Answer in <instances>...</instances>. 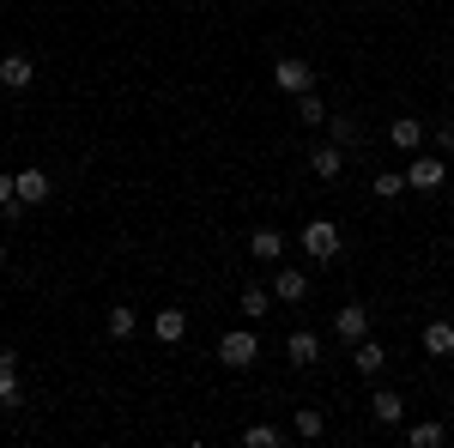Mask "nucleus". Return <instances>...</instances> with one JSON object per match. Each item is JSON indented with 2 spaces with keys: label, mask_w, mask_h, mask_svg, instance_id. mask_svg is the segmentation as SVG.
Instances as JSON below:
<instances>
[{
  "label": "nucleus",
  "mask_w": 454,
  "mask_h": 448,
  "mask_svg": "<svg viewBox=\"0 0 454 448\" xmlns=\"http://www.w3.org/2000/svg\"><path fill=\"white\" fill-rule=\"evenodd\" d=\"M261 358V340H254V327H231L224 340H218V364L224 370H248Z\"/></svg>",
  "instance_id": "obj_1"
},
{
  "label": "nucleus",
  "mask_w": 454,
  "mask_h": 448,
  "mask_svg": "<svg viewBox=\"0 0 454 448\" xmlns=\"http://www.w3.org/2000/svg\"><path fill=\"white\" fill-rule=\"evenodd\" d=\"M303 255H309V261H333V255H340V224H333V218H309V224H303Z\"/></svg>",
  "instance_id": "obj_2"
},
{
  "label": "nucleus",
  "mask_w": 454,
  "mask_h": 448,
  "mask_svg": "<svg viewBox=\"0 0 454 448\" xmlns=\"http://www.w3.org/2000/svg\"><path fill=\"white\" fill-rule=\"evenodd\" d=\"M273 85H279L285 98H303V91H315V67L297 61V55H285V61H273Z\"/></svg>",
  "instance_id": "obj_3"
},
{
  "label": "nucleus",
  "mask_w": 454,
  "mask_h": 448,
  "mask_svg": "<svg viewBox=\"0 0 454 448\" xmlns=\"http://www.w3.org/2000/svg\"><path fill=\"white\" fill-rule=\"evenodd\" d=\"M442 182H449V164L442 158H412L406 164V188H419V194H436Z\"/></svg>",
  "instance_id": "obj_4"
},
{
  "label": "nucleus",
  "mask_w": 454,
  "mask_h": 448,
  "mask_svg": "<svg viewBox=\"0 0 454 448\" xmlns=\"http://www.w3.org/2000/svg\"><path fill=\"white\" fill-rule=\"evenodd\" d=\"M267 291H273V303H303V297H309V273H303V267H279Z\"/></svg>",
  "instance_id": "obj_5"
},
{
  "label": "nucleus",
  "mask_w": 454,
  "mask_h": 448,
  "mask_svg": "<svg viewBox=\"0 0 454 448\" xmlns=\"http://www.w3.org/2000/svg\"><path fill=\"white\" fill-rule=\"evenodd\" d=\"M12 182H19V207L31 212V207H43V200H49V188H55V182H49V170H12Z\"/></svg>",
  "instance_id": "obj_6"
},
{
  "label": "nucleus",
  "mask_w": 454,
  "mask_h": 448,
  "mask_svg": "<svg viewBox=\"0 0 454 448\" xmlns=\"http://www.w3.org/2000/svg\"><path fill=\"white\" fill-rule=\"evenodd\" d=\"M351 370H357V376H382V370H387V345L364 334V340L351 345Z\"/></svg>",
  "instance_id": "obj_7"
},
{
  "label": "nucleus",
  "mask_w": 454,
  "mask_h": 448,
  "mask_svg": "<svg viewBox=\"0 0 454 448\" xmlns=\"http://www.w3.org/2000/svg\"><path fill=\"white\" fill-rule=\"evenodd\" d=\"M333 334H340V345H357L364 334H370V310H364V303H346V310H333Z\"/></svg>",
  "instance_id": "obj_8"
},
{
  "label": "nucleus",
  "mask_w": 454,
  "mask_h": 448,
  "mask_svg": "<svg viewBox=\"0 0 454 448\" xmlns=\"http://www.w3.org/2000/svg\"><path fill=\"white\" fill-rule=\"evenodd\" d=\"M387 145H394V152H419L424 145V115H394V122H387Z\"/></svg>",
  "instance_id": "obj_9"
},
{
  "label": "nucleus",
  "mask_w": 454,
  "mask_h": 448,
  "mask_svg": "<svg viewBox=\"0 0 454 448\" xmlns=\"http://www.w3.org/2000/svg\"><path fill=\"white\" fill-rule=\"evenodd\" d=\"M370 418H376L382 430H394V424H406V400H400L394 388H376V394H370Z\"/></svg>",
  "instance_id": "obj_10"
},
{
  "label": "nucleus",
  "mask_w": 454,
  "mask_h": 448,
  "mask_svg": "<svg viewBox=\"0 0 454 448\" xmlns=\"http://www.w3.org/2000/svg\"><path fill=\"white\" fill-rule=\"evenodd\" d=\"M309 170H315V182H340V176H346V152H340L333 139H327V145H315V152H309Z\"/></svg>",
  "instance_id": "obj_11"
},
{
  "label": "nucleus",
  "mask_w": 454,
  "mask_h": 448,
  "mask_svg": "<svg viewBox=\"0 0 454 448\" xmlns=\"http://www.w3.org/2000/svg\"><path fill=\"white\" fill-rule=\"evenodd\" d=\"M0 406H25V388H19V351H0Z\"/></svg>",
  "instance_id": "obj_12"
},
{
  "label": "nucleus",
  "mask_w": 454,
  "mask_h": 448,
  "mask_svg": "<svg viewBox=\"0 0 454 448\" xmlns=\"http://www.w3.org/2000/svg\"><path fill=\"white\" fill-rule=\"evenodd\" d=\"M31 79H36L31 55H0V85H6V91H25Z\"/></svg>",
  "instance_id": "obj_13"
},
{
  "label": "nucleus",
  "mask_w": 454,
  "mask_h": 448,
  "mask_svg": "<svg viewBox=\"0 0 454 448\" xmlns=\"http://www.w3.org/2000/svg\"><path fill=\"white\" fill-rule=\"evenodd\" d=\"M152 334H158L164 345H182L188 340V310H158L152 315Z\"/></svg>",
  "instance_id": "obj_14"
},
{
  "label": "nucleus",
  "mask_w": 454,
  "mask_h": 448,
  "mask_svg": "<svg viewBox=\"0 0 454 448\" xmlns=\"http://www.w3.org/2000/svg\"><path fill=\"white\" fill-rule=\"evenodd\" d=\"M248 255H254V261H285V231L261 224V231L248 237Z\"/></svg>",
  "instance_id": "obj_15"
},
{
  "label": "nucleus",
  "mask_w": 454,
  "mask_h": 448,
  "mask_svg": "<svg viewBox=\"0 0 454 448\" xmlns=\"http://www.w3.org/2000/svg\"><path fill=\"white\" fill-rule=\"evenodd\" d=\"M285 358H291V364H297V370H309L315 358H321V340H315L309 327H297V334H291V340H285Z\"/></svg>",
  "instance_id": "obj_16"
},
{
  "label": "nucleus",
  "mask_w": 454,
  "mask_h": 448,
  "mask_svg": "<svg viewBox=\"0 0 454 448\" xmlns=\"http://www.w3.org/2000/svg\"><path fill=\"white\" fill-rule=\"evenodd\" d=\"M104 327H109V340H134V334H140V310H128V303H109Z\"/></svg>",
  "instance_id": "obj_17"
},
{
  "label": "nucleus",
  "mask_w": 454,
  "mask_h": 448,
  "mask_svg": "<svg viewBox=\"0 0 454 448\" xmlns=\"http://www.w3.org/2000/svg\"><path fill=\"white\" fill-rule=\"evenodd\" d=\"M406 443H412V448H442V443H449V430H442L436 418H419V424H406Z\"/></svg>",
  "instance_id": "obj_18"
},
{
  "label": "nucleus",
  "mask_w": 454,
  "mask_h": 448,
  "mask_svg": "<svg viewBox=\"0 0 454 448\" xmlns=\"http://www.w3.org/2000/svg\"><path fill=\"white\" fill-rule=\"evenodd\" d=\"M273 315V291L267 285H243V321H267Z\"/></svg>",
  "instance_id": "obj_19"
},
{
  "label": "nucleus",
  "mask_w": 454,
  "mask_h": 448,
  "mask_svg": "<svg viewBox=\"0 0 454 448\" xmlns=\"http://www.w3.org/2000/svg\"><path fill=\"white\" fill-rule=\"evenodd\" d=\"M291 430H297L303 443H321V436H327V418L315 413V406H297V413H291Z\"/></svg>",
  "instance_id": "obj_20"
},
{
  "label": "nucleus",
  "mask_w": 454,
  "mask_h": 448,
  "mask_svg": "<svg viewBox=\"0 0 454 448\" xmlns=\"http://www.w3.org/2000/svg\"><path fill=\"white\" fill-rule=\"evenodd\" d=\"M424 351L430 358H454V321H430L424 327Z\"/></svg>",
  "instance_id": "obj_21"
},
{
  "label": "nucleus",
  "mask_w": 454,
  "mask_h": 448,
  "mask_svg": "<svg viewBox=\"0 0 454 448\" xmlns=\"http://www.w3.org/2000/svg\"><path fill=\"white\" fill-rule=\"evenodd\" d=\"M321 128H327V139H333V145H357V122H351V115H327V122H321Z\"/></svg>",
  "instance_id": "obj_22"
},
{
  "label": "nucleus",
  "mask_w": 454,
  "mask_h": 448,
  "mask_svg": "<svg viewBox=\"0 0 454 448\" xmlns=\"http://www.w3.org/2000/svg\"><path fill=\"white\" fill-rule=\"evenodd\" d=\"M243 448H285V430H273V424H248Z\"/></svg>",
  "instance_id": "obj_23"
},
{
  "label": "nucleus",
  "mask_w": 454,
  "mask_h": 448,
  "mask_svg": "<svg viewBox=\"0 0 454 448\" xmlns=\"http://www.w3.org/2000/svg\"><path fill=\"white\" fill-rule=\"evenodd\" d=\"M0 218H25V207H19V182H12V170H0Z\"/></svg>",
  "instance_id": "obj_24"
},
{
  "label": "nucleus",
  "mask_w": 454,
  "mask_h": 448,
  "mask_svg": "<svg viewBox=\"0 0 454 448\" xmlns=\"http://www.w3.org/2000/svg\"><path fill=\"white\" fill-rule=\"evenodd\" d=\"M370 188H376V200H400V194H406V170H382Z\"/></svg>",
  "instance_id": "obj_25"
},
{
  "label": "nucleus",
  "mask_w": 454,
  "mask_h": 448,
  "mask_svg": "<svg viewBox=\"0 0 454 448\" xmlns=\"http://www.w3.org/2000/svg\"><path fill=\"white\" fill-rule=\"evenodd\" d=\"M297 122H303V128H321V122H327V104H321L315 91H303V98H297Z\"/></svg>",
  "instance_id": "obj_26"
},
{
  "label": "nucleus",
  "mask_w": 454,
  "mask_h": 448,
  "mask_svg": "<svg viewBox=\"0 0 454 448\" xmlns=\"http://www.w3.org/2000/svg\"><path fill=\"white\" fill-rule=\"evenodd\" d=\"M436 145H442V152H454V115H449V122H436Z\"/></svg>",
  "instance_id": "obj_27"
},
{
  "label": "nucleus",
  "mask_w": 454,
  "mask_h": 448,
  "mask_svg": "<svg viewBox=\"0 0 454 448\" xmlns=\"http://www.w3.org/2000/svg\"><path fill=\"white\" fill-rule=\"evenodd\" d=\"M0 267H6V242H0Z\"/></svg>",
  "instance_id": "obj_28"
},
{
  "label": "nucleus",
  "mask_w": 454,
  "mask_h": 448,
  "mask_svg": "<svg viewBox=\"0 0 454 448\" xmlns=\"http://www.w3.org/2000/svg\"><path fill=\"white\" fill-rule=\"evenodd\" d=\"M449 255H454V248H449Z\"/></svg>",
  "instance_id": "obj_29"
}]
</instances>
